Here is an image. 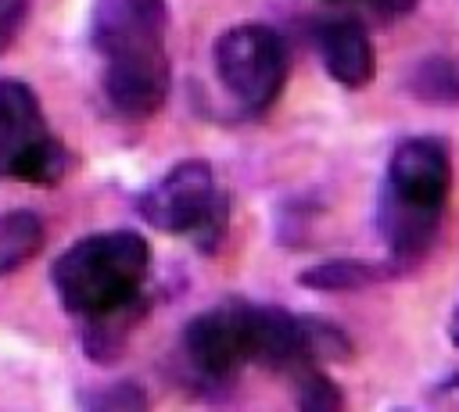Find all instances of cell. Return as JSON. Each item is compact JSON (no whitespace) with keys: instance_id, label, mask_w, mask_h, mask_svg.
I'll return each instance as SVG.
<instances>
[{"instance_id":"2e32d148","label":"cell","mask_w":459,"mask_h":412,"mask_svg":"<svg viewBox=\"0 0 459 412\" xmlns=\"http://www.w3.org/2000/svg\"><path fill=\"white\" fill-rule=\"evenodd\" d=\"M434 401H441L445 408H459V376H448L437 383V391L430 394Z\"/></svg>"},{"instance_id":"277c9868","label":"cell","mask_w":459,"mask_h":412,"mask_svg":"<svg viewBox=\"0 0 459 412\" xmlns=\"http://www.w3.org/2000/svg\"><path fill=\"white\" fill-rule=\"evenodd\" d=\"M136 215L158 233L190 236L201 251H215L230 226V201L204 158H183L136 197Z\"/></svg>"},{"instance_id":"6da1fadb","label":"cell","mask_w":459,"mask_h":412,"mask_svg":"<svg viewBox=\"0 0 459 412\" xmlns=\"http://www.w3.org/2000/svg\"><path fill=\"white\" fill-rule=\"evenodd\" d=\"M151 272V244L133 229H104L75 240L50 265V283L61 308L86 322V355L111 358L118 340L111 322L126 319L143 297Z\"/></svg>"},{"instance_id":"5bb4252c","label":"cell","mask_w":459,"mask_h":412,"mask_svg":"<svg viewBox=\"0 0 459 412\" xmlns=\"http://www.w3.org/2000/svg\"><path fill=\"white\" fill-rule=\"evenodd\" d=\"M86 401L97 405V408H143V405H147V398H143L133 383H122L118 391H104V394L86 398Z\"/></svg>"},{"instance_id":"e0dca14e","label":"cell","mask_w":459,"mask_h":412,"mask_svg":"<svg viewBox=\"0 0 459 412\" xmlns=\"http://www.w3.org/2000/svg\"><path fill=\"white\" fill-rule=\"evenodd\" d=\"M448 337H452V344L459 348V308H455L452 319H448Z\"/></svg>"},{"instance_id":"9c48e42d","label":"cell","mask_w":459,"mask_h":412,"mask_svg":"<svg viewBox=\"0 0 459 412\" xmlns=\"http://www.w3.org/2000/svg\"><path fill=\"white\" fill-rule=\"evenodd\" d=\"M398 269L391 262H362V258H330L323 265H312V269H301L298 272V283L308 287V290H333V294H344V290H362V287H377L384 279H391Z\"/></svg>"},{"instance_id":"30bf717a","label":"cell","mask_w":459,"mask_h":412,"mask_svg":"<svg viewBox=\"0 0 459 412\" xmlns=\"http://www.w3.org/2000/svg\"><path fill=\"white\" fill-rule=\"evenodd\" d=\"M43 236H47V229L36 211H29V208L0 211V276L32 262L43 251Z\"/></svg>"},{"instance_id":"8992f818","label":"cell","mask_w":459,"mask_h":412,"mask_svg":"<svg viewBox=\"0 0 459 412\" xmlns=\"http://www.w3.org/2000/svg\"><path fill=\"white\" fill-rule=\"evenodd\" d=\"M72 165L68 147L47 129L36 93L0 79V176L29 186H57Z\"/></svg>"},{"instance_id":"5b68a950","label":"cell","mask_w":459,"mask_h":412,"mask_svg":"<svg viewBox=\"0 0 459 412\" xmlns=\"http://www.w3.org/2000/svg\"><path fill=\"white\" fill-rule=\"evenodd\" d=\"M212 64L219 86L233 97L244 115L269 111L290 75L287 39L262 21H240L226 29L212 47Z\"/></svg>"},{"instance_id":"7a4b0ae2","label":"cell","mask_w":459,"mask_h":412,"mask_svg":"<svg viewBox=\"0 0 459 412\" xmlns=\"http://www.w3.org/2000/svg\"><path fill=\"white\" fill-rule=\"evenodd\" d=\"M169 4L165 0H97L90 18L93 50L104 57V97L126 118H151L161 111L172 64L165 50Z\"/></svg>"},{"instance_id":"4fadbf2b","label":"cell","mask_w":459,"mask_h":412,"mask_svg":"<svg viewBox=\"0 0 459 412\" xmlns=\"http://www.w3.org/2000/svg\"><path fill=\"white\" fill-rule=\"evenodd\" d=\"M29 14V0H0V54L18 39Z\"/></svg>"},{"instance_id":"ba28073f","label":"cell","mask_w":459,"mask_h":412,"mask_svg":"<svg viewBox=\"0 0 459 412\" xmlns=\"http://www.w3.org/2000/svg\"><path fill=\"white\" fill-rule=\"evenodd\" d=\"M326 75L344 90H362L377 75V50L359 18H326L312 29Z\"/></svg>"},{"instance_id":"7c38bea8","label":"cell","mask_w":459,"mask_h":412,"mask_svg":"<svg viewBox=\"0 0 459 412\" xmlns=\"http://www.w3.org/2000/svg\"><path fill=\"white\" fill-rule=\"evenodd\" d=\"M290 383H294V401L308 412H333V408H344V398L341 391L333 387V380L326 373H319V365H305L298 373H290Z\"/></svg>"},{"instance_id":"52a82bcc","label":"cell","mask_w":459,"mask_h":412,"mask_svg":"<svg viewBox=\"0 0 459 412\" xmlns=\"http://www.w3.org/2000/svg\"><path fill=\"white\" fill-rule=\"evenodd\" d=\"M247 312L251 301L226 297L201 315H194L179 333V362L186 365V376L204 387L230 383L247 362Z\"/></svg>"},{"instance_id":"3957f363","label":"cell","mask_w":459,"mask_h":412,"mask_svg":"<svg viewBox=\"0 0 459 412\" xmlns=\"http://www.w3.org/2000/svg\"><path fill=\"white\" fill-rule=\"evenodd\" d=\"M452 193V154L437 136H409L394 147L380 197L377 233L394 269H412L434 247Z\"/></svg>"},{"instance_id":"8fae6325","label":"cell","mask_w":459,"mask_h":412,"mask_svg":"<svg viewBox=\"0 0 459 412\" xmlns=\"http://www.w3.org/2000/svg\"><path fill=\"white\" fill-rule=\"evenodd\" d=\"M409 93L427 104H459V61L427 57L409 72Z\"/></svg>"},{"instance_id":"9a60e30c","label":"cell","mask_w":459,"mask_h":412,"mask_svg":"<svg viewBox=\"0 0 459 412\" xmlns=\"http://www.w3.org/2000/svg\"><path fill=\"white\" fill-rule=\"evenodd\" d=\"M416 4H420V0H366V7H369L377 18H384V21H398V18L412 14Z\"/></svg>"}]
</instances>
